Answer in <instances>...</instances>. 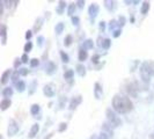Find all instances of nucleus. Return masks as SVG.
Wrapping results in <instances>:
<instances>
[{
  "mask_svg": "<svg viewBox=\"0 0 154 139\" xmlns=\"http://www.w3.org/2000/svg\"><path fill=\"white\" fill-rule=\"evenodd\" d=\"M37 130H38V126H37V125H35V126L32 128L31 132H30V136H31V137H34V136H35V132L37 131Z\"/></svg>",
  "mask_w": 154,
  "mask_h": 139,
  "instance_id": "nucleus-1",
  "label": "nucleus"
},
{
  "mask_svg": "<svg viewBox=\"0 0 154 139\" xmlns=\"http://www.w3.org/2000/svg\"><path fill=\"white\" fill-rule=\"evenodd\" d=\"M30 44H29V45H27V46H26V50H29V49H30Z\"/></svg>",
  "mask_w": 154,
  "mask_h": 139,
  "instance_id": "nucleus-2",
  "label": "nucleus"
}]
</instances>
